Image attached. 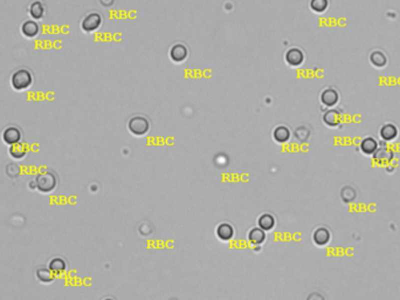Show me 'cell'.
<instances>
[{
  "label": "cell",
  "instance_id": "obj_1",
  "mask_svg": "<svg viewBox=\"0 0 400 300\" xmlns=\"http://www.w3.org/2000/svg\"><path fill=\"white\" fill-rule=\"evenodd\" d=\"M11 87L16 92H25L29 90L34 84V74L27 67H20L11 74L9 78Z\"/></svg>",
  "mask_w": 400,
  "mask_h": 300
},
{
  "label": "cell",
  "instance_id": "obj_2",
  "mask_svg": "<svg viewBox=\"0 0 400 300\" xmlns=\"http://www.w3.org/2000/svg\"><path fill=\"white\" fill-rule=\"evenodd\" d=\"M34 180L36 183V190L41 194H50L57 188V176L52 170H46L34 177Z\"/></svg>",
  "mask_w": 400,
  "mask_h": 300
},
{
  "label": "cell",
  "instance_id": "obj_3",
  "mask_svg": "<svg viewBox=\"0 0 400 300\" xmlns=\"http://www.w3.org/2000/svg\"><path fill=\"white\" fill-rule=\"evenodd\" d=\"M128 129L132 135L144 136L145 134H148L150 129V122L145 116L136 115V116H133L129 120Z\"/></svg>",
  "mask_w": 400,
  "mask_h": 300
},
{
  "label": "cell",
  "instance_id": "obj_4",
  "mask_svg": "<svg viewBox=\"0 0 400 300\" xmlns=\"http://www.w3.org/2000/svg\"><path fill=\"white\" fill-rule=\"evenodd\" d=\"M102 22H103V18L98 12H90L82 19L81 22V28L84 30L85 33H93L95 30L100 28Z\"/></svg>",
  "mask_w": 400,
  "mask_h": 300
},
{
  "label": "cell",
  "instance_id": "obj_5",
  "mask_svg": "<svg viewBox=\"0 0 400 300\" xmlns=\"http://www.w3.org/2000/svg\"><path fill=\"white\" fill-rule=\"evenodd\" d=\"M22 138H23L22 130L18 127V126L14 124L8 126V127H6L4 130H2L1 140L6 146H9L16 144V143L22 142Z\"/></svg>",
  "mask_w": 400,
  "mask_h": 300
},
{
  "label": "cell",
  "instance_id": "obj_6",
  "mask_svg": "<svg viewBox=\"0 0 400 300\" xmlns=\"http://www.w3.org/2000/svg\"><path fill=\"white\" fill-rule=\"evenodd\" d=\"M374 161L379 166H388L395 160V152L386 146H379L377 152H375Z\"/></svg>",
  "mask_w": 400,
  "mask_h": 300
},
{
  "label": "cell",
  "instance_id": "obj_7",
  "mask_svg": "<svg viewBox=\"0 0 400 300\" xmlns=\"http://www.w3.org/2000/svg\"><path fill=\"white\" fill-rule=\"evenodd\" d=\"M20 30H21L22 36L27 38V39H34V38L39 36V34L41 33V26L35 20L27 19L21 24Z\"/></svg>",
  "mask_w": 400,
  "mask_h": 300
},
{
  "label": "cell",
  "instance_id": "obj_8",
  "mask_svg": "<svg viewBox=\"0 0 400 300\" xmlns=\"http://www.w3.org/2000/svg\"><path fill=\"white\" fill-rule=\"evenodd\" d=\"M340 93H338L337 90H335L334 87H328L324 90L322 93H321L320 100L322 102L323 106H326L328 108H333L335 106L338 104L340 102Z\"/></svg>",
  "mask_w": 400,
  "mask_h": 300
},
{
  "label": "cell",
  "instance_id": "obj_9",
  "mask_svg": "<svg viewBox=\"0 0 400 300\" xmlns=\"http://www.w3.org/2000/svg\"><path fill=\"white\" fill-rule=\"evenodd\" d=\"M313 242L316 246L323 248L331 242V232L326 226H320L313 232Z\"/></svg>",
  "mask_w": 400,
  "mask_h": 300
},
{
  "label": "cell",
  "instance_id": "obj_10",
  "mask_svg": "<svg viewBox=\"0 0 400 300\" xmlns=\"http://www.w3.org/2000/svg\"><path fill=\"white\" fill-rule=\"evenodd\" d=\"M379 136L384 142H395L399 136V128L395 124L388 122L379 129Z\"/></svg>",
  "mask_w": 400,
  "mask_h": 300
},
{
  "label": "cell",
  "instance_id": "obj_11",
  "mask_svg": "<svg viewBox=\"0 0 400 300\" xmlns=\"http://www.w3.org/2000/svg\"><path fill=\"white\" fill-rule=\"evenodd\" d=\"M379 148V142L377 138L374 136H367L362 140L360 143V150L361 152L365 156H374V154L377 152Z\"/></svg>",
  "mask_w": 400,
  "mask_h": 300
},
{
  "label": "cell",
  "instance_id": "obj_12",
  "mask_svg": "<svg viewBox=\"0 0 400 300\" xmlns=\"http://www.w3.org/2000/svg\"><path fill=\"white\" fill-rule=\"evenodd\" d=\"M46 5L41 0H33L28 6V14L30 19L39 22V20L43 19L46 16Z\"/></svg>",
  "mask_w": 400,
  "mask_h": 300
},
{
  "label": "cell",
  "instance_id": "obj_13",
  "mask_svg": "<svg viewBox=\"0 0 400 300\" xmlns=\"http://www.w3.org/2000/svg\"><path fill=\"white\" fill-rule=\"evenodd\" d=\"M322 120L324 122V124L328 126L330 128H337L340 127L342 124V114L340 110L337 109H329L323 114Z\"/></svg>",
  "mask_w": 400,
  "mask_h": 300
},
{
  "label": "cell",
  "instance_id": "obj_14",
  "mask_svg": "<svg viewBox=\"0 0 400 300\" xmlns=\"http://www.w3.org/2000/svg\"><path fill=\"white\" fill-rule=\"evenodd\" d=\"M286 61L287 64L293 67H299L304 62V53L300 48H290L286 53Z\"/></svg>",
  "mask_w": 400,
  "mask_h": 300
},
{
  "label": "cell",
  "instance_id": "obj_15",
  "mask_svg": "<svg viewBox=\"0 0 400 300\" xmlns=\"http://www.w3.org/2000/svg\"><path fill=\"white\" fill-rule=\"evenodd\" d=\"M27 152H28V146L23 142L8 146V155L13 160H15V161H20V160L25 158L27 156Z\"/></svg>",
  "mask_w": 400,
  "mask_h": 300
},
{
  "label": "cell",
  "instance_id": "obj_16",
  "mask_svg": "<svg viewBox=\"0 0 400 300\" xmlns=\"http://www.w3.org/2000/svg\"><path fill=\"white\" fill-rule=\"evenodd\" d=\"M247 238L248 242L253 245V246H260V245H262L266 242L267 234L266 231H263L258 226V228H253V229L249 230Z\"/></svg>",
  "mask_w": 400,
  "mask_h": 300
},
{
  "label": "cell",
  "instance_id": "obj_17",
  "mask_svg": "<svg viewBox=\"0 0 400 300\" xmlns=\"http://www.w3.org/2000/svg\"><path fill=\"white\" fill-rule=\"evenodd\" d=\"M369 60H370V64L372 66L376 68H384L388 64V56L386 54L383 52L381 50H375L370 53V56H369Z\"/></svg>",
  "mask_w": 400,
  "mask_h": 300
},
{
  "label": "cell",
  "instance_id": "obj_18",
  "mask_svg": "<svg viewBox=\"0 0 400 300\" xmlns=\"http://www.w3.org/2000/svg\"><path fill=\"white\" fill-rule=\"evenodd\" d=\"M215 234H217V237L221 242H230L234 237V229L231 224L221 223L217 228Z\"/></svg>",
  "mask_w": 400,
  "mask_h": 300
},
{
  "label": "cell",
  "instance_id": "obj_19",
  "mask_svg": "<svg viewBox=\"0 0 400 300\" xmlns=\"http://www.w3.org/2000/svg\"><path fill=\"white\" fill-rule=\"evenodd\" d=\"M47 268L55 276L63 274L67 271V262L61 257H54L50 259Z\"/></svg>",
  "mask_w": 400,
  "mask_h": 300
},
{
  "label": "cell",
  "instance_id": "obj_20",
  "mask_svg": "<svg viewBox=\"0 0 400 300\" xmlns=\"http://www.w3.org/2000/svg\"><path fill=\"white\" fill-rule=\"evenodd\" d=\"M189 56V50L182 44H177L170 50V56L174 62H183Z\"/></svg>",
  "mask_w": 400,
  "mask_h": 300
},
{
  "label": "cell",
  "instance_id": "obj_21",
  "mask_svg": "<svg viewBox=\"0 0 400 300\" xmlns=\"http://www.w3.org/2000/svg\"><path fill=\"white\" fill-rule=\"evenodd\" d=\"M35 277L37 280H39L40 282H42V284H52V282L55 280L56 276L48 268L40 266L36 268Z\"/></svg>",
  "mask_w": 400,
  "mask_h": 300
},
{
  "label": "cell",
  "instance_id": "obj_22",
  "mask_svg": "<svg viewBox=\"0 0 400 300\" xmlns=\"http://www.w3.org/2000/svg\"><path fill=\"white\" fill-rule=\"evenodd\" d=\"M276 220L273 214H263L259 217L258 220V226L263 231H272L275 228Z\"/></svg>",
  "mask_w": 400,
  "mask_h": 300
},
{
  "label": "cell",
  "instance_id": "obj_23",
  "mask_svg": "<svg viewBox=\"0 0 400 300\" xmlns=\"http://www.w3.org/2000/svg\"><path fill=\"white\" fill-rule=\"evenodd\" d=\"M273 136H274L275 141L279 143H286L290 140V130L285 126H279V127L275 128L274 132H273Z\"/></svg>",
  "mask_w": 400,
  "mask_h": 300
},
{
  "label": "cell",
  "instance_id": "obj_24",
  "mask_svg": "<svg viewBox=\"0 0 400 300\" xmlns=\"http://www.w3.org/2000/svg\"><path fill=\"white\" fill-rule=\"evenodd\" d=\"M341 198L347 204L352 203L357 198V192H356V190L352 186H344L341 190Z\"/></svg>",
  "mask_w": 400,
  "mask_h": 300
},
{
  "label": "cell",
  "instance_id": "obj_25",
  "mask_svg": "<svg viewBox=\"0 0 400 300\" xmlns=\"http://www.w3.org/2000/svg\"><path fill=\"white\" fill-rule=\"evenodd\" d=\"M309 6L315 13H324L329 8V0H310Z\"/></svg>",
  "mask_w": 400,
  "mask_h": 300
},
{
  "label": "cell",
  "instance_id": "obj_26",
  "mask_svg": "<svg viewBox=\"0 0 400 300\" xmlns=\"http://www.w3.org/2000/svg\"><path fill=\"white\" fill-rule=\"evenodd\" d=\"M308 300H326L324 299V296L322 294H320V293H311V294L308 296Z\"/></svg>",
  "mask_w": 400,
  "mask_h": 300
},
{
  "label": "cell",
  "instance_id": "obj_27",
  "mask_svg": "<svg viewBox=\"0 0 400 300\" xmlns=\"http://www.w3.org/2000/svg\"><path fill=\"white\" fill-rule=\"evenodd\" d=\"M100 2L102 6H104V8H109V6L114 5L115 0H100Z\"/></svg>",
  "mask_w": 400,
  "mask_h": 300
},
{
  "label": "cell",
  "instance_id": "obj_28",
  "mask_svg": "<svg viewBox=\"0 0 400 300\" xmlns=\"http://www.w3.org/2000/svg\"><path fill=\"white\" fill-rule=\"evenodd\" d=\"M28 186L30 188V190H36V183H35V180H34V178L32 180H29Z\"/></svg>",
  "mask_w": 400,
  "mask_h": 300
},
{
  "label": "cell",
  "instance_id": "obj_29",
  "mask_svg": "<svg viewBox=\"0 0 400 300\" xmlns=\"http://www.w3.org/2000/svg\"><path fill=\"white\" fill-rule=\"evenodd\" d=\"M103 300H114L112 298H105V299H103Z\"/></svg>",
  "mask_w": 400,
  "mask_h": 300
}]
</instances>
